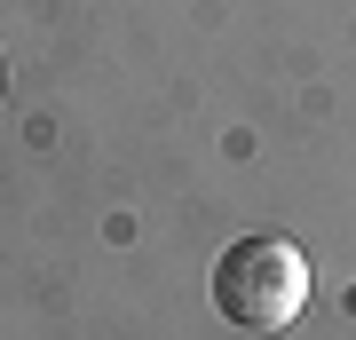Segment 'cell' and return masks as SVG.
<instances>
[{
  "label": "cell",
  "mask_w": 356,
  "mask_h": 340,
  "mask_svg": "<svg viewBox=\"0 0 356 340\" xmlns=\"http://www.w3.org/2000/svg\"><path fill=\"white\" fill-rule=\"evenodd\" d=\"M214 309L245 332H277L309 309V253L293 238H238L214 261Z\"/></svg>",
  "instance_id": "obj_1"
},
{
  "label": "cell",
  "mask_w": 356,
  "mask_h": 340,
  "mask_svg": "<svg viewBox=\"0 0 356 340\" xmlns=\"http://www.w3.org/2000/svg\"><path fill=\"white\" fill-rule=\"evenodd\" d=\"M348 309H356V285H348Z\"/></svg>",
  "instance_id": "obj_2"
}]
</instances>
